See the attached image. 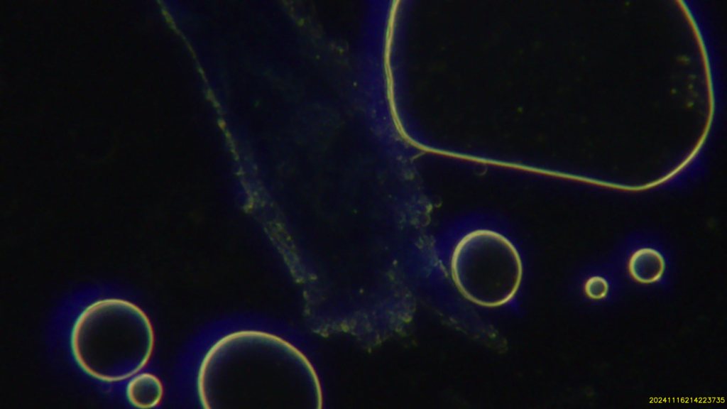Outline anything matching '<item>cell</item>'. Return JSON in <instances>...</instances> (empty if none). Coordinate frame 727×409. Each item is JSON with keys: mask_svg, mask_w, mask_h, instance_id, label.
<instances>
[{"mask_svg": "<svg viewBox=\"0 0 727 409\" xmlns=\"http://www.w3.org/2000/svg\"><path fill=\"white\" fill-rule=\"evenodd\" d=\"M454 285L470 302L496 308L511 302L523 280V264L514 244L501 233L478 229L463 236L450 260Z\"/></svg>", "mask_w": 727, "mask_h": 409, "instance_id": "obj_3", "label": "cell"}, {"mask_svg": "<svg viewBox=\"0 0 727 409\" xmlns=\"http://www.w3.org/2000/svg\"><path fill=\"white\" fill-rule=\"evenodd\" d=\"M298 354L278 336L233 332L218 339L199 368L197 387L205 408H276L290 377L288 361Z\"/></svg>", "mask_w": 727, "mask_h": 409, "instance_id": "obj_1", "label": "cell"}, {"mask_svg": "<svg viewBox=\"0 0 727 409\" xmlns=\"http://www.w3.org/2000/svg\"><path fill=\"white\" fill-rule=\"evenodd\" d=\"M155 332L146 312L120 298L98 299L76 317L70 349L77 366L104 383L129 379L148 364Z\"/></svg>", "mask_w": 727, "mask_h": 409, "instance_id": "obj_2", "label": "cell"}, {"mask_svg": "<svg viewBox=\"0 0 727 409\" xmlns=\"http://www.w3.org/2000/svg\"><path fill=\"white\" fill-rule=\"evenodd\" d=\"M627 269L635 281L651 285L662 280L667 263L661 251L651 246H642L631 252L628 259Z\"/></svg>", "mask_w": 727, "mask_h": 409, "instance_id": "obj_4", "label": "cell"}, {"mask_svg": "<svg viewBox=\"0 0 727 409\" xmlns=\"http://www.w3.org/2000/svg\"><path fill=\"white\" fill-rule=\"evenodd\" d=\"M609 290L610 285L608 280L599 274L589 276L584 284V293L589 298L594 300L606 298Z\"/></svg>", "mask_w": 727, "mask_h": 409, "instance_id": "obj_6", "label": "cell"}, {"mask_svg": "<svg viewBox=\"0 0 727 409\" xmlns=\"http://www.w3.org/2000/svg\"><path fill=\"white\" fill-rule=\"evenodd\" d=\"M164 387L155 374L139 371L129 378L126 396L131 405L138 408H153L162 402Z\"/></svg>", "mask_w": 727, "mask_h": 409, "instance_id": "obj_5", "label": "cell"}]
</instances>
